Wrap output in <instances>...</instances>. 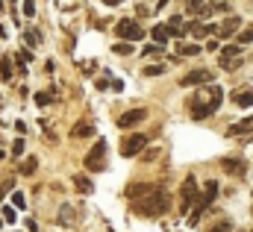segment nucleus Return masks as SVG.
<instances>
[{
    "mask_svg": "<svg viewBox=\"0 0 253 232\" xmlns=\"http://www.w3.org/2000/svg\"><path fill=\"white\" fill-rule=\"evenodd\" d=\"M168 206H171V197H168L165 191L153 188L147 197H141V200L135 203V212H141V215H147V218H156V215L168 212Z\"/></svg>",
    "mask_w": 253,
    "mask_h": 232,
    "instance_id": "f257e3e1",
    "label": "nucleus"
},
{
    "mask_svg": "<svg viewBox=\"0 0 253 232\" xmlns=\"http://www.w3.org/2000/svg\"><path fill=\"white\" fill-rule=\"evenodd\" d=\"M103 168H106V141H94V147H91L88 156H85V171L97 174V171H103Z\"/></svg>",
    "mask_w": 253,
    "mask_h": 232,
    "instance_id": "f03ea898",
    "label": "nucleus"
},
{
    "mask_svg": "<svg viewBox=\"0 0 253 232\" xmlns=\"http://www.w3.org/2000/svg\"><path fill=\"white\" fill-rule=\"evenodd\" d=\"M115 33H118L124 41H141V39H144V30H141V24H135V21H129V18L118 21Z\"/></svg>",
    "mask_w": 253,
    "mask_h": 232,
    "instance_id": "7ed1b4c3",
    "label": "nucleus"
},
{
    "mask_svg": "<svg viewBox=\"0 0 253 232\" xmlns=\"http://www.w3.org/2000/svg\"><path fill=\"white\" fill-rule=\"evenodd\" d=\"M144 144H147V135H141V132L126 135L124 144H121V156H138V153L144 150Z\"/></svg>",
    "mask_w": 253,
    "mask_h": 232,
    "instance_id": "20e7f679",
    "label": "nucleus"
},
{
    "mask_svg": "<svg viewBox=\"0 0 253 232\" xmlns=\"http://www.w3.org/2000/svg\"><path fill=\"white\" fill-rule=\"evenodd\" d=\"M203 82H212V71L209 68H197V71H189L183 79H180V85L186 88V85H203Z\"/></svg>",
    "mask_w": 253,
    "mask_h": 232,
    "instance_id": "39448f33",
    "label": "nucleus"
},
{
    "mask_svg": "<svg viewBox=\"0 0 253 232\" xmlns=\"http://www.w3.org/2000/svg\"><path fill=\"white\" fill-rule=\"evenodd\" d=\"M180 197H183V212H189L191 206L197 203V182H194V176H186V182H183V191H180Z\"/></svg>",
    "mask_w": 253,
    "mask_h": 232,
    "instance_id": "423d86ee",
    "label": "nucleus"
},
{
    "mask_svg": "<svg viewBox=\"0 0 253 232\" xmlns=\"http://www.w3.org/2000/svg\"><path fill=\"white\" fill-rule=\"evenodd\" d=\"M239 30H242V18H239V15H230L221 27H215V33H218L221 39H233Z\"/></svg>",
    "mask_w": 253,
    "mask_h": 232,
    "instance_id": "0eeeda50",
    "label": "nucleus"
},
{
    "mask_svg": "<svg viewBox=\"0 0 253 232\" xmlns=\"http://www.w3.org/2000/svg\"><path fill=\"white\" fill-rule=\"evenodd\" d=\"M144 117H147V109H129V112H124V115L118 117V126H121V129H129V126L141 123Z\"/></svg>",
    "mask_w": 253,
    "mask_h": 232,
    "instance_id": "6e6552de",
    "label": "nucleus"
},
{
    "mask_svg": "<svg viewBox=\"0 0 253 232\" xmlns=\"http://www.w3.org/2000/svg\"><path fill=\"white\" fill-rule=\"evenodd\" d=\"M206 94H209V100H206V109H209V115H212V112H218V106H221V100H224V91H221L218 85H212Z\"/></svg>",
    "mask_w": 253,
    "mask_h": 232,
    "instance_id": "1a4fd4ad",
    "label": "nucleus"
},
{
    "mask_svg": "<svg viewBox=\"0 0 253 232\" xmlns=\"http://www.w3.org/2000/svg\"><path fill=\"white\" fill-rule=\"evenodd\" d=\"M245 132H253V115L242 117V120H236L230 126V135H245Z\"/></svg>",
    "mask_w": 253,
    "mask_h": 232,
    "instance_id": "9d476101",
    "label": "nucleus"
},
{
    "mask_svg": "<svg viewBox=\"0 0 253 232\" xmlns=\"http://www.w3.org/2000/svg\"><path fill=\"white\" fill-rule=\"evenodd\" d=\"M150 191H153V185H147V182H135V185H129L126 197H132V200H141V197H147Z\"/></svg>",
    "mask_w": 253,
    "mask_h": 232,
    "instance_id": "9b49d317",
    "label": "nucleus"
},
{
    "mask_svg": "<svg viewBox=\"0 0 253 232\" xmlns=\"http://www.w3.org/2000/svg\"><path fill=\"white\" fill-rule=\"evenodd\" d=\"M239 53H242V47H239V44H227V47H224V50H221V65H224V68H227V65H230V62H233V59L239 56Z\"/></svg>",
    "mask_w": 253,
    "mask_h": 232,
    "instance_id": "f8f14e48",
    "label": "nucleus"
},
{
    "mask_svg": "<svg viewBox=\"0 0 253 232\" xmlns=\"http://www.w3.org/2000/svg\"><path fill=\"white\" fill-rule=\"evenodd\" d=\"M165 30H168V36H174V39H180L183 36V18L180 15H174L168 24H165Z\"/></svg>",
    "mask_w": 253,
    "mask_h": 232,
    "instance_id": "ddd939ff",
    "label": "nucleus"
},
{
    "mask_svg": "<svg viewBox=\"0 0 253 232\" xmlns=\"http://www.w3.org/2000/svg\"><path fill=\"white\" fill-rule=\"evenodd\" d=\"M71 135H74V138H88V135H94V126H91L88 120H83V123H77V126L71 129Z\"/></svg>",
    "mask_w": 253,
    "mask_h": 232,
    "instance_id": "4468645a",
    "label": "nucleus"
},
{
    "mask_svg": "<svg viewBox=\"0 0 253 232\" xmlns=\"http://www.w3.org/2000/svg\"><path fill=\"white\" fill-rule=\"evenodd\" d=\"M74 185H77V191H83V194H91V191H94V182H91L88 176H83V174L74 176Z\"/></svg>",
    "mask_w": 253,
    "mask_h": 232,
    "instance_id": "2eb2a0df",
    "label": "nucleus"
},
{
    "mask_svg": "<svg viewBox=\"0 0 253 232\" xmlns=\"http://www.w3.org/2000/svg\"><path fill=\"white\" fill-rule=\"evenodd\" d=\"M221 165H224V171H227V174H236V176L245 174V165H242L239 159H224Z\"/></svg>",
    "mask_w": 253,
    "mask_h": 232,
    "instance_id": "dca6fc26",
    "label": "nucleus"
},
{
    "mask_svg": "<svg viewBox=\"0 0 253 232\" xmlns=\"http://www.w3.org/2000/svg\"><path fill=\"white\" fill-rule=\"evenodd\" d=\"M36 168H39V159H36V156H27V159L21 162V168H18V171H21L24 176H33V174H36Z\"/></svg>",
    "mask_w": 253,
    "mask_h": 232,
    "instance_id": "f3484780",
    "label": "nucleus"
},
{
    "mask_svg": "<svg viewBox=\"0 0 253 232\" xmlns=\"http://www.w3.org/2000/svg\"><path fill=\"white\" fill-rule=\"evenodd\" d=\"M150 33H153V44H159V47H165V44H168V30H165L162 24H159V27H153Z\"/></svg>",
    "mask_w": 253,
    "mask_h": 232,
    "instance_id": "a211bd4d",
    "label": "nucleus"
},
{
    "mask_svg": "<svg viewBox=\"0 0 253 232\" xmlns=\"http://www.w3.org/2000/svg\"><path fill=\"white\" fill-rule=\"evenodd\" d=\"M200 50H203L200 44H186V41H180V44H177V53H180V56H197Z\"/></svg>",
    "mask_w": 253,
    "mask_h": 232,
    "instance_id": "6ab92c4d",
    "label": "nucleus"
},
{
    "mask_svg": "<svg viewBox=\"0 0 253 232\" xmlns=\"http://www.w3.org/2000/svg\"><path fill=\"white\" fill-rule=\"evenodd\" d=\"M189 30L194 33V36H197V39H203V36H209V33H215V24H191Z\"/></svg>",
    "mask_w": 253,
    "mask_h": 232,
    "instance_id": "aec40b11",
    "label": "nucleus"
},
{
    "mask_svg": "<svg viewBox=\"0 0 253 232\" xmlns=\"http://www.w3.org/2000/svg\"><path fill=\"white\" fill-rule=\"evenodd\" d=\"M0 79H3V82H9V79H12V59H9V56L0 59Z\"/></svg>",
    "mask_w": 253,
    "mask_h": 232,
    "instance_id": "412c9836",
    "label": "nucleus"
},
{
    "mask_svg": "<svg viewBox=\"0 0 253 232\" xmlns=\"http://www.w3.org/2000/svg\"><path fill=\"white\" fill-rule=\"evenodd\" d=\"M15 218H18L15 206H3V209H0V221H6V224H15Z\"/></svg>",
    "mask_w": 253,
    "mask_h": 232,
    "instance_id": "4be33fe9",
    "label": "nucleus"
},
{
    "mask_svg": "<svg viewBox=\"0 0 253 232\" xmlns=\"http://www.w3.org/2000/svg\"><path fill=\"white\" fill-rule=\"evenodd\" d=\"M59 224H74V209L71 206H62L59 209Z\"/></svg>",
    "mask_w": 253,
    "mask_h": 232,
    "instance_id": "5701e85b",
    "label": "nucleus"
},
{
    "mask_svg": "<svg viewBox=\"0 0 253 232\" xmlns=\"http://www.w3.org/2000/svg\"><path fill=\"white\" fill-rule=\"evenodd\" d=\"M236 103H239V106H245V109H248V106H253V91H245V94H236Z\"/></svg>",
    "mask_w": 253,
    "mask_h": 232,
    "instance_id": "b1692460",
    "label": "nucleus"
},
{
    "mask_svg": "<svg viewBox=\"0 0 253 232\" xmlns=\"http://www.w3.org/2000/svg\"><path fill=\"white\" fill-rule=\"evenodd\" d=\"M36 103H39V106L53 103V91H39V94H36Z\"/></svg>",
    "mask_w": 253,
    "mask_h": 232,
    "instance_id": "393cba45",
    "label": "nucleus"
},
{
    "mask_svg": "<svg viewBox=\"0 0 253 232\" xmlns=\"http://www.w3.org/2000/svg\"><path fill=\"white\" fill-rule=\"evenodd\" d=\"M251 41H253V24L248 27V30L239 33V44H251Z\"/></svg>",
    "mask_w": 253,
    "mask_h": 232,
    "instance_id": "a878e982",
    "label": "nucleus"
},
{
    "mask_svg": "<svg viewBox=\"0 0 253 232\" xmlns=\"http://www.w3.org/2000/svg\"><path fill=\"white\" fill-rule=\"evenodd\" d=\"M112 50H115V53H118V56H129V53H132V47H129V44H126V41H118V44H115V47H112Z\"/></svg>",
    "mask_w": 253,
    "mask_h": 232,
    "instance_id": "bb28decb",
    "label": "nucleus"
},
{
    "mask_svg": "<svg viewBox=\"0 0 253 232\" xmlns=\"http://www.w3.org/2000/svg\"><path fill=\"white\" fill-rule=\"evenodd\" d=\"M144 74H147V77H159V74H165V65H147Z\"/></svg>",
    "mask_w": 253,
    "mask_h": 232,
    "instance_id": "cd10ccee",
    "label": "nucleus"
},
{
    "mask_svg": "<svg viewBox=\"0 0 253 232\" xmlns=\"http://www.w3.org/2000/svg\"><path fill=\"white\" fill-rule=\"evenodd\" d=\"M12 206H15V209H24V206H27V200H24V194H21V191H15V194H12Z\"/></svg>",
    "mask_w": 253,
    "mask_h": 232,
    "instance_id": "c85d7f7f",
    "label": "nucleus"
},
{
    "mask_svg": "<svg viewBox=\"0 0 253 232\" xmlns=\"http://www.w3.org/2000/svg\"><path fill=\"white\" fill-rule=\"evenodd\" d=\"M24 41H27L30 47H33V44H39V33H33V30H27V33H24Z\"/></svg>",
    "mask_w": 253,
    "mask_h": 232,
    "instance_id": "c756f323",
    "label": "nucleus"
},
{
    "mask_svg": "<svg viewBox=\"0 0 253 232\" xmlns=\"http://www.w3.org/2000/svg\"><path fill=\"white\" fill-rule=\"evenodd\" d=\"M162 50H165V47H159V44H147L141 53H144V56H156V53H162Z\"/></svg>",
    "mask_w": 253,
    "mask_h": 232,
    "instance_id": "7c9ffc66",
    "label": "nucleus"
},
{
    "mask_svg": "<svg viewBox=\"0 0 253 232\" xmlns=\"http://www.w3.org/2000/svg\"><path fill=\"white\" fill-rule=\"evenodd\" d=\"M209 232H233V224H230V221H221L218 227H212Z\"/></svg>",
    "mask_w": 253,
    "mask_h": 232,
    "instance_id": "2f4dec72",
    "label": "nucleus"
},
{
    "mask_svg": "<svg viewBox=\"0 0 253 232\" xmlns=\"http://www.w3.org/2000/svg\"><path fill=\"white\" fill-rule=\"evenodd\" d=\"M24 147H27V144H24V138H18V141L12 144V156H21V153H24Z\"/></svg>",
    "mask_w": 253,
    "mask_h": 232,
    "instance_id": "473e14b6",
    "label": "nucleus"
},
{
    "mask_svg": "<svg viewBox=\"0 0 253 232\" xmlns=\"http://www.w3.org/2000/svg\"><path fill=\"white\" fill-rule=\"evenodd\" d=\"M24 15H27V18L36 15V3H33V0H24Z\"/></svg>",
    "mask_w": 253,
    "mask_h": 232,
    "instance_id": "72a5a7b5",
    "label": "nucleus"
},
{
    "mask_svg": "<svg viewBox=\"0 0 253 232\" xmlns=\"http://www.w3.org/2000/svg\"><path fill=\"white\" fill-rule=\"evenodd\" d=\"M103 3H106V6H121L124 0H103Z\"/></svg>",
    "mask_w": 253,
    "mask_h": 232,
    "instance_id": "f704fd0d",
    "label": "nucleus"
},
{
    "mask_svg": "<svg viewBox=\"0 0 253 232\" xmlns=\"http://www.w3.org/2000/svg\"><path fill=\"white\" fill-rule=\"evenodd\" d=\"M168 3H171V0H159V3H156V9H162V6H168Z\"/></svg>",
    "mask_w": 253,
    "mask_h": 232,
    "instance_id": "c9c22d12",
    "label": "nucleus"
},
{
    "mask_svg": "<svg viewBox=\"0 0 253 232\" xmlns=\"http://www.w3.org/2000/svg\"><path fill=\"white\" fill-rule=\"evenodd\" d=\"M3 156H6V150H3V147H0V159H3Z\"/></svg>",
    "mask_w": 253,
    "mask_h": 232,
    "instance_id": "e433bc0d",
    "label": "nucleus"
},
{
    "mask_svg": "<svg viewBox=\"0 0 253 232\" xmlns=\"http://www.w3.org/2000/svg\"><path fill=\"white\" fill-rule=\"evenodd\" d=\"M0 12H3V0H0Z\"/></svg>",
    "mask_w": 253,
    "mask_h": 232,
    "instance_id": "4c0bfd02",
    "label": "nucleus"
}]
</instances>
